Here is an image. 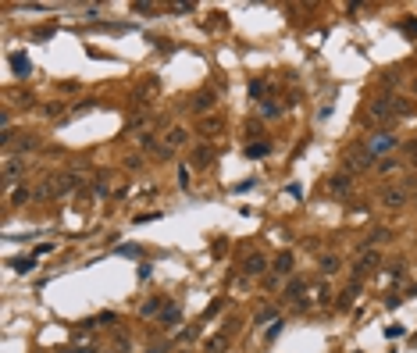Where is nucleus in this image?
I'll use <instances>...</instances> for the list:
<instances>
[{"instance_id":"obj_16","label":"nucleus","mask_w":417,"mask_h":353,"mask_svg":"<svg viewBox=\"0 0 417 353\" xmlns=\"http://www.w3.org/2000/svg\"><path fill=\"white\" fill-rule=\"evenodd\" d=\"M292 264H296L292 253H278L275 257V279H289L292 275Z\"/></svg>"},{"instance_id":"obj_6","label":"nucleus","mask_w":417,"mask_h":353,"mask_svg":"<svg viewBox=\"0 0 417 353\" xmlns=\"http://www.w3.org/2000/svg\"><path fill=\"white\" fill-rule=\"evenodd\" d=\"M328 193L339 197V200H349V197H353V179H349L346 171H343V175H332V179H328Z\"/></svg>"},{"instance_id":"obj_33","label":"nucleus","mask_w":417,"mask_h":353,"mask_svg":"<svg viewBox=\"0 0 417 353\" xmlns=\"http://www.w3.org/2000/svg\"><path fill=\"white\" fill-rule=\"evenodd\" d=\"M43 114H47V118H57V114H65V104H61V100H54V104H47V107H43Z\"/></svg>"},{"instance_id":"obj_42","label":"nucleus","mask_w":417,"mask_h":353,"mask_svg":"<svg viewBox=\"0 0 417 353\" xmlns=\"http://www.w3.org/2000/svg\"><path fill=\"white\" fill-rule=\"evenodd\" d=\"M118 257H139L136 246H118Z\"/></svg>"},{"instance_id":"obj_38","label":"nucleus","mask_w":417,"mask_h":353,"mask_svg":"<svg viewBox=\"0 0 417 353\" xmlns=\"http://www.w3.org/2000/svg\"><path fill=\"white\" fill-rule=\"evenodd\" d=\"M261 107H264V114H268V118L282 114V107H278V104H271V100H261Z\"/></svg>"},{"instance_id":"obj_45","label":"nucleus","mask_w":417,"mask_h":353,"mask_svg":"<svg viewBox=\"0 0 417 353\" xmlns=\"http://www.w3.org/2000/svg\"><path fill=\"white\" fill-rule=\"evenodd\" d=\"M178 186H186V189H189V168H182V171H178Z\"/></svg>"},{"instance_id":"obj_40","label":"nucleus","mask_w":417,"mask_h":353,"mask_svg":"<svg viewBox=\"0 0 417 353\" xmlns=\"http://www.w3.org/2000/svg\"><path fill=\"white\" fill-rule=\"evenodd\" d=\"M129 350V336H118V339H114V353H125Z\"/></svg>"},{"instance_id":"obj_47","label":"nucleus","mask_w":417,"mask_h":353,"mask_svg":"<svg viewBox=\"0 0 417 353\" xmlns=\"http://www.w3.org/2000/svg\"><path fill=\"white\" fill-rule=\"evenodd\" d=\"M403 29H407V32H417V18H410V22H403Z\"/></svg>"},{"instance_id":"obj_13","label":"nucleus","mask_w":417,"mask_h":353,"mask_svg":"<svg viewBox=\"0 0 417 353\" xmlns=\"http://www.w3.org/2000/svg\"><path fill=\"white\" fill-rule=\"evenodd\" d=\"M164 328H175V325H182V303H168L164 310H161V318H157Z\"/></svg>"},{"instance_id":"obj_41","label":"nucleus","mask_w":417,"mask_h":353,"mask_svg":"<svg viewBox=\"0 0 417 353\" xmlns=\"http://www.w3.org/2000/svg\"><path fill=\"white\" fill-rule=\"evenodd\" d=\"M125 168H129V171H136V168H143V157H139V153H132V157L125 161Z\"/></svg>"},{"instance_id":"obj_31","label":"nucleus","mask_w":417,"mask_h":353,"mask_svg":"<svg viewBox=\"0 0 417 353\" xmlns=\"http://www.w3.org/2000/svg\"><path fill=\"white\" fill-rule=\"evenodd\" d=\"M264 93H268V82H261V79L250 82V96H253V100H264Z\"/></svg>"},{"instance_id":"obj_1","label":"nucleus","mask_w":417,"mask_h":353,"mask_svg":"<svg viewBox=\"0 0 417 353\" xmlns=\"http://www.w3.org/2000/svg\"><path fill=\"white\" fill-rule=\"evenodd\" d=\"M75 186H82V179H78V171H65V175H57V179H50L47 182V189H43V197H68Z\"/></svg>"},{"instance_id":"obj_18","label":"nucleus","mask_w":417,"mask_h":353,"mask_svg":"<svg viewBox=\"0 0 417 353\" xmlns=\"http://www.w3.org/2000/svg\"><path fill=\"white\" fill-rule=\"evenodd\" d=\"M196 132H200L204 140H210V136H217V132H221V118H204V122L196 125Z\"/></svg>"},{"instance_id":"obj_22","label":"nucleus","mask_w":417,"mask_h":353,"mask_svg":"<svg viewBox=\"0 0 417 353\" xmlns=\"http://www.w3.org/2000/svg\"><path fill=\"white\" fill-rule=\"evenodd\" d=\"M356 292H360V282H349V285H346V292L339 296V310H349V307H353Z\"/></svg>"},{"instance_id":"obj_23","label":"nucleus","mask_w":417,"mask_h":353,"mask_svg":"<svg viewBox=\"0 0 417 353\" xmlns=\"http://www.w3.org/2000/svg\"><path fill=\"white\" fill-rule=\"evenodd\" d=\"M339 271V253H325L321 257V275H335Z\"/></svg>"},{"instance_id":"obj_44","label":"nucleus","mask_w":417,"mask_h":353,"mask_svg":"<svg viewBox=\"0 0 417 353\" xmlns=\"http://www.w3.org/2000/svg\"><path fill=\"white\" fill-rule=\"evenodd\" d=\"M150 275H153V268H150V264H139V282H146Z\"/></svg>"},{"instance_id":"obj_9","label":"nucleus","mask_w":417,"mask_h":353,"mask_svg":"<svg viewBox=\"0 0 417 353\" xmlns=\"http://www.w3.org/2000/svg\"><path fill=\"white\" fill-rule=\"evenodd\" d=\"M210 164H214V150H210V146H196V150H193V157H189V168L207 171Z\"/></svg>"},{"instance_id":"obj_11","label":"nucleus","mask_w":417,"mask_h":353,"mask_svg":"<svg viewBox=\"0 0 417 353\" xmlns=\"http://www.w3.org/2000/svg\"><path fill=\"white\" fill-rule=\"evenodd\" d=\"M407 197H410V189H407V186H396V189H385V193H382V204H385V207H403Z\"/></svg>"},{"instance_id":"obj_14","label":"nucleus","mask_w":417,"mask_h":353,"mask_svg":"<svg viewBox=\"0 0 417 353\" xmlns=\"http://www.w3.org/2000/svg\"><path fill=\"white\" fill-rule=\"evenodd\" d=\"M11 71H14L18 79H29V75H32V61H29L22 50H14V54H11Z\"/></svg>"},{"instance_id":"obj_36","label":"nucleus","mask_w":417,"mask_h":353,"mask_svg":"<svg viewBox=\"0 0 417 353\" xmlns=\"http://www.w3.org/2000/svg\"><path fill=\"white\" fill-rule=\"evenodd\" d=\"M139 146H143V150H157V146H153V132L143 129V132H139Z\"/></svg>"},{"instance_id":"obj_35","label":"nucleus","mask_w":417,"mask_h":353,"mask_svg":"<svg viewBox=\"0 0 417 353\" xmlns=\"http://www.w3.org/2000/svg\"><path fill=\"white\" fill-rule=\"evenodd\" d=\"M65 353H100V350H96L93 343H75V346H71V350H65Z\"/></svg>"},{"instance_id":"obj_26","label":"nucleus","mask_w":417,"mask_h":353,"mask_svg":"<svg viewBox=\"0 0 417 353\" xmlns=\"http://www.w3.org/2000/svg\"><path fill=\"white\" fill-rule=\"evenodd\" d=\"M264 153H268V143H250V146H246V157H250V161H261Z\"/></svg>"},{"instance_id":"obj_21","label":"nucleus","mask_w":417,"mask_h":353,"mask_svg":"<svg viewBox=\"0 0 417 353\" xmlns=\"http://www.w3.org/2000/svg\"><path fill=\"white\" fill-rule=\"evenodd\" d=\"M11 146H14V157H18V153H32V150L39 146V140H36V136L29 132V136H22V140H18V143H11Z\"/></svg>"},{"instance_id":"obj_27","label":"nucleus","mask_w":417,"mask_h":353,"mask_svg":"<svg viewBox=\"0 0 417 353\" xmlns=\"http://www.w3.org/2000/svg\"><path fill=\"white\" fill-rule=\"evenodd\" d=\"M200 332H204V328H182V332H178V343H182V346H189V343H196V339H200Z\"/></svg>"},{"instance_id":"obj_17","label":"nucleus","mask_w":417,"mask_h":353,"mask_svg":"<svg viewBox=\"0 0 417 353\" xmlns=\"http://www.w3.org/2000/svg\"><path fill=\"white\" fill-rule=\"evenodd\" d=\"M225 350H228V336H225V332L210 336L207 343H204V353H225Z\"/></svg>"},{"instance_id":"obj_34","label":"nucleus","mask_w":417,"mask_h":353,"mask_svg":"<svg viewBox=\"0 0 417 353\" xmlns=\"http://www.w3.org/2000/svg\"><path fill=\"white\" fill-rule=\"evenodd\" d=\"M403 336H407V328H403V325H400V321H396V325H389V328H385V339H403Z\"/></svg>"},{"instance_id":"obj_28","label":"nucleus","mask_w":417,"mask_h":353,"mask_svg":"<svg viewBox=\"0 0 417 353\" xmlns=\"http://www.w3.org/2000/svg\"><path fill=\"white\" fill-rule=\"evenodd\" d=\"M271 321H278V318H275V307H264V310L253 318V325H257V328H261V325H271Z\"/></svg>"},{"instance_id":"obj_4","label":"nucleus","mask_w":417,"mask_h":353,"mask_svg":"<svg viewBox=\"0 0 417 353\" xmlns=\"http://www.w3.org/2000/svg\"><path fill=\"white\" fill-rule=\"evenodd\" d=\"M396 118V107H392V96H378L367 104V122H389Z\"/></svg>"},{"instance_id":"obj_25","label":"nucleus","mask_w":417,"mask_h":353,"mask_svg":"<svg viewBox=\"0 0 417 353\" xmlns=\"http://www.w3.org/2000/svg\"><path fill=\"white\" fill-rule=\"evenodd\" d=\"M7 264H11L14 271H32V268H36V261H32V257H11Z\"/></svg>"},{"instance_id":"obj_50","label":"nucleus","mask_w":417,"mask_h":353,"mask_svg":"<svg viewBox=\"0 0 417 353\" xmlns=\"http://www.w3.org/2000/svg\"><path fill=\"white\" fill-rule=\"evenodd\" d=\"M100 353H114V350H100Z\"/></svg>"},{"instance_id":"obj_8","label":"nucleus","mask_w":417,"mask_h":353,"mask_svg":"<svg viewBox=\"0 0 417 353\" xmlns=\"http://www.w3.org/2000/svg\"><path fill=\"white\" fill-rule=\"evenodd\" d=\"M378 261H382V257H378L374 250H371V253H364V257L356 261V268H353V282H360V279H367V275H371V271L378 268Z\"/></svg>"},{"instance_id":"obj_19","label":"nucleus","mask_w":417,"mask_h":353,"mask_svg":"<svg viewBox=\"0 0 417 353\" xmlns=\"http://www.w3.org/2000/svg\"><path fill=\"white\" fill-rule=\"evenodd\" d=\"M96 325H118V314H114V310H104V314H96L93 321H86L82 328H86V332H93Z\"/></svg>"},{"instance_id":"obj_12","label":"nucleus","mask_w":417,"mask_h":353,"mask_svg":"<svg viewBox=\"0 0 417 353\" xmlns=\"http://www.w3.org/2000/svg\"><path fill=\"white\" fill-rule=\"evenodd\" d=\"M243 271H246L250 279L264 275V271H268V257H264V253H250V257H246V264H243Z\"/></svg>"},{"instance_id":"obj_2","label":"nucleus","mask_w":417,"mask_h":353,"mask_svg":"<svg viewBox=\"0 0 417 353\" xmlns=\"http://www.w3.org/2000/svg\"><path fill=\"white\" fill-rule=\"evenodd\" d=\"M18 175H25V157H14V153H7V161H4V168H0V179H4V189L11 193L18 182Z\"/></svg>"},{"instance_id":"obj_32","label":"nucleus","mask_w":417,"mask_h":353,"mask_svg":"<svg viewBox=\"0 0 417 353\" xmlns=\"http://www.w3.org/2000/svg\"><path fill=\"white\" fill-rule=\"evenodd\" d=\"M132 11H136V14H143V18H153V11H157V4H132Z\"/></svg>"},{"instance_id":"obj_3","label":"nucleus","mask_w":417,"mask_h":353,"mask_svg":"<svg viewBox=\"0 0 417 353\" xmlns=\"http://www.w3.org/2000/svg\"><path fill=\"white\" fill-rule=\"evenodd\" d=\"M367 168H374V157H371L367 150H349L346 157H343V171H346V175L367 171Z\"/></svg>"},{"instance_id":"obj_10","label":"nucleus","mask_w":417,"mask_h":353,"mask_svg":"<svg viewBox=\"0 0 417 353\" xmlns=\"http://www.w3.org/2000/svg\"><path fill=\"white\" fill-rule=\"evenodd\" d=\"M168 307V300L164 296H150V300H143L139 303V318H161V310Z\"/></svg>"},{"instance_id":"obj_7","label":"nucleus","mask_w":417,"mask_h":353,"mask_svg":"<svg viewBox=\"0 0 417 353\" xmlns=\"http://www.w3.org/2000/svg\"><path fill=\"white\" fill-rule=\"evenodd\" d=\"M214 104H217V89H200V93H196V96L189 100V107H193L196 114H207Z\"/></svg>"},{"instance_id":"obj_43","label":"nucleus","mask_w":417,"mask_h":353,"mask_svg":"<svg viewBox=\"0 0 417 353\" xmlns=\"http://www.w3.org/2000/svg\"><path fill=\"white\" fill-rule=\"evenodd\" d=\"M246 132H250V136H261V132H264V125H261V122H250V125H246Z\"/></svg>"},{"instance_id":"obj_15","label":"nucleus","mask_w":417,"mask_h":353,"mask_svg":"<svg viewBox=\"0 0 417 353\" xmlns=\"http://www.w3.org/2000/svg\"><path fill=\"white\" fill-rule=\"evenodd\" d=\"M189 143V129H182V125H175L171 132H168V140H164V146L168 150H178V146H186Z\"/></svg>"},{"instance_id":"obj_30","label":"nucleus","mask_w":417,"mask_h":353,"mask_svg":"<svg viewBox=\"0 0 417 353\" xmlns=\"http://www.w3.org/2000/svg\"><path fill=\"white\" fill-rule=\"evenodd\" d=\"M392 107H396V114H414V104L403 96H392Z\"/></svg>"},{"instance_id":"obj_49","label":"nucleus","mask_w":417,"mask_h":353,"mask_svg":"<svg viewBox=\"0 0 417 353\" xmlns=\"http://www.w3.org/2000/svg\"><path fill=\"white\" fill-rule=\"evenodd\" d=\"M414 93H417V79H414Z\"/></svg>"},{"instance_id":"obj_5","label":"nucleus","mask_w":417,"mask_h":353,"mask_svg":"<svg viewBox=\"0 0 417 353\" xmlns=\"http://www.w3.org/2000/svg\"><path fill=\"white\" fill-rule=\"evenodd\" d=\"M371 157H382V153H389V150H396V136H389V132H378V136H371L367 146H364Z\"/></svg>"},{"instance_id":"obj_24","label":"nucleus","mask_w":417,"mask_h":353,"mask_svg":"<svg viewBox=\"0 0 417 353\" xmlns=\"http://www.w3.org/2000/svg\"><path fill=\"white\" fill-rule=\"evenodd\" d=\"M29 200H32V189H29L25 182H22L18 189H11V204H29Z\"/></svg>"},{"instance_id":"obj_20","label":"nucleus","mask_w":417,"mask_h":353,"mask_svg":"<svg viewBox=\"0 0 417 353\" xmlns=\"http://www.w3.org/2000/svg\"><path fill=\"white\" fill-rule=\"evenodd\" d=\"M303 292H307V282H303V279H292V282L282 289V296H285V300H300Z\"/></svg>"},{"instance_id":"obj_48","label":"nucleus","mask_w":417,"mask_h":353,"mask_svg":"<svg viewBox=\"0 0 417 353\" xmlns=\"http://www.w3.org/2000/svg\"><path fill=\"white\" fill-rule=\"evenodd\" d=\"M146 353H168V346H150Z\"/></svg>"},{"instance_id":"obj_37","label":"nucleus","mask_w":417,"mask_h":353,"mask_svg":"<svg viewBox=\"0 0 417 353\" xmlns=\"http://www.w3.org/2000/svg\"><path fill=\"white\" fill-rule=\"evenodd\" d=\"M396 168H400V161H396V157H389V161H382V164H378V171H382V175H389V171H396Z\"/></svg>"},{"instance_id":"obj_39","label":"nucleus","mask_w":417,"mask_h":353,"mask_svg":"<svg viewBox=\"0 0 417 353\" xmlns=\"http://www.w3.org/2000/svg\"><path fill=\"white\" fill-rule=\"evenodd\" d=\"M171 11H175V14H193L196 4H171Z\"/></svg>"},{"instance_id":"obj_29","label":"nucleus","mask_w":417,"mask_h":353,"mask_svg":"<svg viewBox=\"0 0 417 353\" xmlns=\"http://www.w3.org/2000/svg\"><path fill=\"white\" fill-rule=\"evenodd\" d=\"M282 328H285V321H282V318L271 321V325H268V332H264V339H268V343H275L278 336H282Z\"/></svg>"},{"instance_id":"obj_46","label":"nucleus","mask_w":417,"mask_h":353,"mask_svg":"<svg viewBox=\"0 0 417 353\" xmlns=\"http://www.w3.org/2000/svg\"><path fill=\"white\" fill-rule=\"evenodd\" d=\"M253 186H257V182H253V179H250V182H239V186H235V193H250V189H253Z\"/></svg>"}]
</instances>
